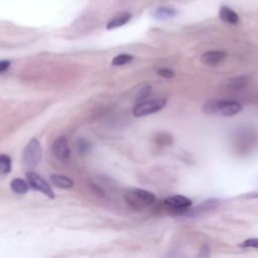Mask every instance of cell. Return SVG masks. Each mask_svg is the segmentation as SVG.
Listing matches in <instances>:
<instances>
[{
	"label": "cell",
	"instance_id": "1",
	"mask_svg": "<svg viewBox=\"0 0 258 258\" xmlns=\"http://www.w3.org/2000/svg\"><path fill=\"white\" fill-rule=\"evenodd\" d=\"M43 149L40 141L32 138L25 146L22 154V163L27 170H34L41 163Z\"/></svg>",
	"mask_w": 258,
	"mask_h": 258
},
{
	"label": "cell",
	"instance_id": "2",
	"mask_svg": "<svg viewBox=\"0 0 258 258\" xmlns=\"http://www.w3.org/2000/svg\"><path fill=\"white\" fill-rule=\"evenodd\" d=\"M125 200L132 208L142 209L152 205L155 202V196L145 190L132 189L125 194Z\"/></svg>",
	"mask_w": 258,
	"mask_h": 258
},
{
	"label": "cell",
	"instance_id": "3",
	"mask_svg": "<svg viewBox=\"0 0 258 258\" xmlns=\"http://www.w3.org/2000/svg\"><path fill=\"white\" fill-rule=\"evenodd\" d=\"M242 105L236 101L221 100L210 101L204 106V111L208 113H220L223 116H234L242 110Z\"/></svg>",
	"mask_w": 258,
	"mask_h": 258
},
{
	"label": "cell",
	"instance_id": "4",
	"mask_svg": "<svg viewBox=\"0 0 258 258\" xmlns=\"http://www.w3.org/2000/svg\"><path fill=\"white\" fill-rule=\"evenodd\" d=\"M167 104L166 99H154L138 103L133 109V115L136 117H142L153 114L163 109Z\"/></svg>",
	"mask_w": 258,
	"mask_h": 258
},
{
	"label": "cell",
	"instance_id": "5",
	"mask_svg": "<svg viewBox=\"0 0 258 258\" xmlns=\"http://www.w3.org/2000/svg\"><path fill=\"white\" fill-rule=\"evenodd\" d=\"M26 179L28 181V184L38 191L42 192L44 195H46L50 199H55V194L51 186L38 174L32 173V172H27L26 173Z\"/></svg>",
	"mask_w": 258,
	"mask_h": 258
},
{
	"label": "cell",
	"instance_id": "6",
	"mask_svg": "<svg viewBox=\"0 0 258 258\" xmlns=\"http://www.w3.org/2000/svg\"><path fill=\"white\" fill-rule=\"evenodd\" d=\"M53 153L61 161H67L71 156V150L64 136L58 137L53 143Z\"/></svg>",
	"mask_w": 258,
	"mask_h": 258
},
{
	"label": "cell",
	"instance_id": "7",
	"mask_svg": "<svg viewBox=\"0 0 258 258\" xmlns=\"http://www.w3.org/2000/svg\"><path fill=\"white\" fill-rule=\"evenodd\" d=\"M165 205L174 210H187L192 206V201L184 196L176 195L165 200Z\"/></svg>",
	"mask_w": 258,
	"mask_h": 258
},
{
	"label": "cell",
	"instance_id": "8",
	"mask_svg": "<svg viewBox=\"0 0 258 258\" xmlns=\"http://www.w3.org/2000/svg\"><path fill=\"white\" fill-rule=\"evenodd\" d=\"M226 56H227L226 53L222 51H209L202 55L201 61L208 66H216L226 58Z\"/></svg>",
	"mask_w": 258,
	"mask_h": 258
},
{
	"label": "cell",
	"instance_id": "9",
	"mask_svg": "<svg viewBox=\"0 0 258 258\" xmlns=\"http://www.w3.org/2000/svg\"><path fill=\"white\" fill-rule=\"evenodd\" d=\"M219 16L222 21L229 24H237L239 22L238 14L228 6H221L219 10Z\"/></svg>",
	"mask_w": 258,
	"mask_h": 258
},
{
	"label": "cell",
	"instance_id": "10",
	"mask_svg": "<svg viewBox=\"0 0 258 258\" xmlns=\"http://www.w3.org/2000/svg\"><path fill=\"white\" fill-rule=\"evenodd\" d=\"M51 181L56 187L61 189H71L74 186V182L71 179L62 175H53Z\"/></svg>",
	"mask_w": 258,
	"mask_h": 258
},
{
	"label": "cell",
	"instance_id": "11",
	"mask_svg": "<svg viewBox=\"0 0 258 258\" xmlns=\"http://www.w3.org/2000/svg\"><path fill=\"white\" fill-rule=\"evenodd\" d=\"M130 19H131V14L130 13H128V12L121 13V14L117 15L116 17H114L113 19H111L108 22L107 29H114V28L123 26L124 24H126Z\"/></svg>",
	"mask_w": 258,
	"mask_h": 258
},
{
	"label": "cell",
	"instance_id": "12",
	"mask_svg": "<svg viewBox=\"0 0 258 258\" xmlns=\"http://www.w3.org/2000/svg\"><path fill=\"white\" fill-rule=\"evenodd\" d=\"M10 188L15 194H18V195H23V194H25L28 190V185L22 179H14L10 183Z\"/></svg>",
	"mask_w": 258,
	"mask_h": 258
},
{
	"label": "cell",
	"instance_id": "13",
	"mask_svg": "<svg viewBox=\"0 0 258 258\" xmlns=\"http://www.w3.org/2000/svg\"><path fill=\"white\" fill-rule=\"evenodd\" d=\"M11 171V158L6 154H0V176H6Z\"/></svg>",
	"mask_w": 258,
	"mask_h": 258
},
{
	"label": "cell",
	"instance_id": "14",
	"mask_svg": "<svg viewBox=\"0 0 258 258\" xmlns=\"http://www.w3.org/2000/svg\"><path fill=\"white\" fill-rule=\"evenodd\" d=\"M177 15V11L173 8H169V7H159L155 10L154 12V16L158 19H170L173 18Z\"/></svg>",
	"mask_w": 258,
	"mask_h": 258
},
{
	"label": "cell",
	"instance_id": "15",
	"mask_svg": "<svg viewBox=\"0 0 258 258\" xmlns=\"http://www.w3.org/2000/svg\"><path fill=\"white\" fill-rule=\"evenodd\" d=\"M247 84H248V79L244 76H241V77H236L234 79L229 80L228 87L231 90H240V89H243Z\"/></svg>",
	"mask_w": 258,
	"mask_h": 258
},
{
	"label": "cell",
	"instance_id": "16",
	"mask_svg": "<svg viewBox=\"0 0 258 258\" xmlns=\"http://www.w3.org/2000/svg\"><path fill=\"white\" fill-rule=\"evenodd\" d=\"M132 60H133V56L128 54H121L116 56L112 60V64L113 66H123V64L130 63Z\"/></svg>",
	"mask_w": 258,
	"mask_h": 258
},
{
	"label": "cell",
	"instance_id": "17",
	"mask_svg": "<svg viewBox=\"0 0 258 258\" xmlns=\"http://www.w3.org/2000/svg\"><path fill=\"white\" fill-rule=\"evenodd\" d=\"M156 142L158 144H161V145H169L173 142V138L171 135L169 134H166V133H161V134H158L157 137H156Z\"/></svg>",
	"mask_w": 258,
	"mask_h": 258
},
{
	"label": "cell",
	"instance_id": "18",
	"mask_svg": "<svg viewBox=\"0 0 258 258\" xmlns=\"http://www.w3.org/2000/svg\"><path fill=\"white\" fill-rule=\"evenodd\" d=\"M77 146H78V149L80 150V152L85 153V152H87L88 150H90V148H91V143H90L88 140H86V139H79Z\"/></svg>",
	"mask_w": 258,
	"mask_h": 258
},
{
	"label": "cell",
	"instance_id": "19",
	"mask_svg": "<svg viewBox=\"0 0 258 258\" xmlns=\"http://www.w3.org/2000/svg\"><path fill=\"white\" fill-rule=\"evenodd\" d=\"M241 247L243 248H258V238H252L245 240L240 244Z\"/></svg>",
	"mask_w": 258,
	"mask_h": 258
},
{
	"label": "cell",
	"instance_id": "20",
	"mask_svg": "<svg viewBox=\"0 0 258 258\" xmlns=\"http://www.w3.org/2000/svg\"><path fill=\"white\" fill-rule=\"evenodd\" d=\"M157 74H158L159 76H161V77L167 78V79H171V78H173V77L175 76L174 71H172V70H170V69H166V68L159 69V70L157 71Z\"/></svg>",
	"mask_w": 258,
	"mask_h": 258
},
{
	"label": "cell",
	"instance_id": "21",
	"mask_svg": "<svg viewBox=\"0 0 258 258\" xmlns=\"http://www.w3.org/2000/svg\"><path fill=\"white\" fill-rule=\"evenodd\" d=\"M149 93H150V87H145V88L141 89V91L139 92V94L137 96V100L140 101V100L145 99L146 97L149 95Z\"/></svg>",
	"mask_w": 258,
	"mask_h": 258
},
{
	"label": "cell",
	"instance_id": "22",
	"mask_svg": "<svg viewBox=\"0 0 258 258\" xmlns=\"http://www.w3.org/2000/svg\"><path fill=\"white\" fill-rule=\"evenodd\" d=\"M10 66V62L7 60H3L0 61V74H2L3 72H5Z\"/></svg>",
	"mask_w": 258,
	"mask_h": 258
},
{
	"label": "cell",
	"instance_id": "23",
	"mask_svg": "<svg viewBox=\"0 0 258 258\" xmlns=\"http://www.w3.org/2000/svg\"><path fill=\"white\" fill-rule=\"evenodd\" d=\"M246 197H247V198H250V199H257V198H258V192L249 193Z\"/></svg>",
	"mask_w": 258,
	"mask_h": 258
}]
</instances>
